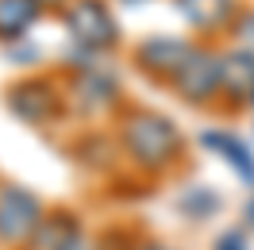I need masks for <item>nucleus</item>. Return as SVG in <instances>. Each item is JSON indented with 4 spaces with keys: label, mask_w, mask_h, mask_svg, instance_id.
I'll return each instance as SVG.
<instances>
[{
    "label": "nucleus",
    "mask_w": 254,
    "mask_h": 250,
    "mask_svg": "<svg viewBox=\"0 0 254 250\" xmlns=\"http://www.w3.org/2000/svg\"><path fill=\"white\" fill-rule=\"evenodd\" d=\"M127 4H143V0H127Z\"/></svg>",
    "instance_id": "21"
},
{
    "label": "nucleus",
    "mask_w": 254,
    "mask_h": 250,
    "mask_svg": "<svg viewBox=\"0 0 254 250\" xmlns=\"http://www.w3.org/2000/svg\"><path fill=\"white\" fill-rule=\"evenodd\" d=\"M116 139L124 146V158L131 170L146 177H166L181 166L185 158V139L170 116L146 104H124L116 116Z\"/></svg>",
    "instance_id": "1"
},
{
    "label": "nucleus",
    "mask_w": 254,
    "mask_h": 250,
    "mask_svg": "<svg viewBox=\"0 0 254 250\" xmlns=\"http://www.w3.org/2000/svg\"><path fill=\"white\" fill-rule=\"evenodd\" d=\"M65 104L81 120H116L127 100H124V89H120L116 73L93 62V65H81V69H69Z\"/></svg>",
    "instance_id": "3"
},
{
    "label": "nucleus",
    "mask_w": 254,
    "mask_h": 250,
    "mask_svg": "<svg viewBox=\"0 0 254 250\" xmlns=\"http://www.w3.org/2000/svg\"><path fill=\"white\" fill-rule=\"evenodd\" d=\"M0 100L12 120H19L23 127H39V131L62 124V116L69 112L65 85L50 73H23V77L8 81L0 89Z\"/></svg>",
    "instance_id": "2"
},
{
    "label": "nucleus",
    "mask_w": 254,
    "mask_h": 250,
    "mask_svg": "<svg viewBox=\"0 0 254 250\" xmlns=\"http://www.w3.org/2000/svg\"><path fill=\"white\" fill-rule=\"evenodd\" d=\"M43 216H47V204L31 188L4 181L0 185V250H27Z\"/></svg>",
    "instance_id": "6"
},
{
    "label": "nucleus",
    "mask_w": 254,
    "mask_h": 250,
    "mask_svg": "<svg viewBox=\"0 0 254 250\" xmlns=\"http://www.w3.org/2000/svg\"><path fill=\"white\" fill-rule=\"evenodd\" d=\"M73 158H77L81 166L100 170V173H108V170H116V166H124V162H127L120 139H116V135H104V131L81 135V139L73 142Z\"/></svg>",
    "instance_id": "11"
},
{
    "label": "nucleus",
    "mask_w": 254,
    "mask_h": 250,
    "mask_svg": "<svg viewBox=\"0 0 254 250\" xmlns=\"http://www.w3.org/2000/svg\"><path fill=\"white\" fill-rule=\"evenodd\" d=\"M200 146H208V150H216V154L235 170L239 181H247V185L254 188V154L251 146L239 139V135H231V131H216V127H208V131H200Z\"/></svg>",
    "instance_id": "10"
},
{
    "label": "nucleus",
    "mask_w": 254,
    "mask_h": 250,
    "mask_svg": "<svg viewBox=\"0 0 254 250\" xmlns=\"http://www.w3.org/2000/svg\"><path fill=\"white\" fill-rule=\"evenodd\" d=\"M212 247L216 250H247V239H243V231H223Z\"/></svg>",
    "instance_id": "17"
},
{
    "label": "nucleus",
    "mask_w": 254,
    "mask_h": 250,
    "mask_svg": "<svg viewBox=\"0 0 254 250\" xmlns=\"http://www.w3.org/2000/svg\"><path fill=\"white\" fill-rule=\"evenodd\" d=\"M139 250H170V247H162V243H143Z\"/></svg>",
    "instance_id": "20"
},
{
    "label": "nucleus",
    "mask_w": 254,
    "mask_h": 250,
    "mask_svg": "<svg viewBox=\"0 0 254 250\" xmlns=\"http://www.w3.org/2000/svg\"><path fill=\"white\" fill-rule=\"evenodd\" d=\"M62 27L69 35V43L93 58H104L112 50H120V43H124L120 19L108 8V0H73L62 16Z\"/></svg>",
    "instance_id": "4"
},
{
    "label": "nucleus",
    "mask_w": 254,
    "mask_h": 250,
    "mask_svg": "<svg viewBox=\"0 0 254 250\" xmlns=\"http://www.w3.org/2000/svg\"><path fill=\"white\" fill-rule=\"evenodd\" d=\"M227 39H231V47H243V50H251V54H254V8H251V4L239 12L235 27L227 31Z\"/></svg>",
    "instance_id": "15"
},
{
    "label": "nucleus",
    "mask_w": 254,
    "mask_h": 250,
    "mask_svg": "<svg viewBox=\"0 0 254 250\" xmlns=\"http://www.w3.org/2000/svg\"><path fill=\"white\" fill-rule=\"evenodd\" d=\"M220 65H223L220 81L223 112H247L254 104V54L227 43V47H220Z\"/></svg>",
    "instance_id": "8"
},
{
    "label": "nucleus",
    "mask_w": 254,
    "mask_h": 250,
    "mask_svg": "<svg viewBox=\"0 0 254 250\" xmlns=\"http://www.w3.org/2000/svg\"><path fill=\"white\" fill-rule=\"evenodd\" d=\"M62 250H100V239H93V235L81 227V231L73 235V239H69V243H65Z\"/></svg>",
    "instance_id": "16"
},
{
    "label": "nucleus",
    "mask_w": 254,
    "mask_h": 250,
    "mask_svg": "<svg viewBox=\"0 0 254 250\" xmlns=\"http://www.w3.org/2000/svg\"><path fill=\"white\" fill-rule=\"evenodd\" d=\"M243 219H247V227L254 231V188H251V200H247V208H243Z\"/></svg>",
    "instance_id": "19"
},
{
    "label": "nucleus",
    "mask_w": 254,
    "mask_h": 250,
    "mask_svg": "<svg viewBox=\"0 0 254 250\" xmlns=\"http://www.w3.org/2000/svg\"><path fill=\"white\" fill-rule=\"evenodd\" d=\"M216 208H220V196H216L208 185H192L189 192L181 196V212H189V219H196V223L208 219Z\"/></svg>",
    "instance_id": "14"
},
{
    "label": "nucleus",
    "mask_w": 254,
    "mask_h": 250,
    "mask_svg": "<svg viewBox=\"0 0 254 250\" xmlns=\"http://www.w3.org/2000/svg\"><path fill=\"white\" fill-rule=\"evenodd\" d=\"M77 231H81L77 212L54 208V212L43 216V223H39V231H35V239H31V247H27V250H62Z\"/></svg>",
    "instance_id": "12"
},
{
    "label": "nucleus",
    "mask_w": 254,
    "mask_h": 250,
    "mask_svg": "<svg viewBox=\"0 0 254 250\" xmlns=\"http://www.w3.org/2000/svg\"><path fill=\"white\" fill-rule=\"evenodd\" d=\"M39 19V0H0V43H19Z\"/></svg>",
    "instance_id": "13"
},
{
    "label": "nucleus",
    "mask_w": 254,
    "mask_h": 250,
    "mask_svg": "<svg viewBox=\"0 0 254 250\" xmlns=\"http://www.w3.org/2000/svg\"><path fill=\"white\" fill-rule=\"evenodd\" d=\"M251 108H254V104H251Z\"/></svg>",
    "instance_id": "22"
},
{
    "label": "nucleus",
    "mask_w": 254,
    "mask_h": 250,
    "mask_svg": "<svg viewBox=\"0 0 254 250\" xmlns=\"http://www.w3.org/2000/svg\"><path fill=\"white\" fill-rule=\"evenodd\" d=\"M69 4H73V0H39V8H43V16H47V12H54L58 19L65 16V8H69Z\"/></svg>",
    "instance_id": "18"
},
{
    "label": "nucleus",
    "mask_w": 254,
    "mask_h": 250,
    "mask_svg": "<svg viewBox=\"0 0 254 250\" xmlns=\"http://www.w3.org/2000/svg\"><path fill=\"white\" fill-rule=\"evenodd\" d=\"M192 47H196V39H181V35H146V39H139V43L131 47V65H135L146 81L170 89L177 81V73H181V65L189 62Z\"/></svg>",
    "instance_id": "7"
},
{
    "label": "nucleus",
    "mask_w": 254,
    "mask_h": 250,
    "mask_svg": "<svg viewBox=\"0 0 254 250\" xmlns=\"http://www.w3.org/2000/svg\"><path fill=\"white\" fill-rule=\"evenodd\" d=\"M220 81H223L220 47L196 39L189 62L181 65V73H177V81L170 85V93H174L185 108H216V104H220Z\"/></svg>",
    "instance_id": "5"
},
{
    "label": "nucleus",
    "mask_w": 254,
    "mask_h": 250,
    "mask_svg": "<svg viewBox=\"0 0 254 250\" xmlns=\"http://www.w3.org/2000/svg\"><path fill=\"white\" fill-rule=\"evenodd\" d=\"M174 8H177V16L196 31V39L212 43L216 35H227L235 27L239 12L247 4L243 0H174Z\"/></svg>",
    "instance_id": "9"
}]
</instances>
